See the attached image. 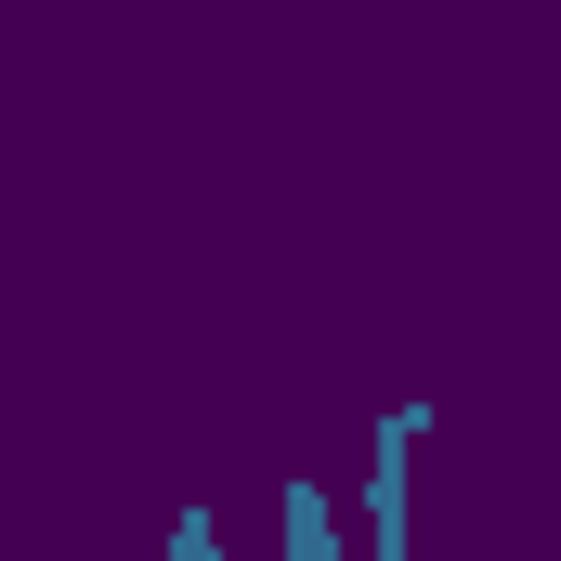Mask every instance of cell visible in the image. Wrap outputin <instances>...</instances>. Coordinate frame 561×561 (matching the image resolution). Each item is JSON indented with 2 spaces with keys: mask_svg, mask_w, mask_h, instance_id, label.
I'll use <instances>...</instances> for the list:
<instances>
[{
  "mask_svg": "<svg viewBox=\"0 0 561 561\" xmlns=\"http://www.w3.org/2000/svg\"><path fill=\"white\" fill-rule=\"evenodd\" d=\"M157 549H170V561H222V523H209V510H170V536H157Z\"/></svg>",
  "mask_w": 561,
  "mask_h": 561,
  "instance_id": "3",
  "label": "cell"
},
{
  "mask_svg": "<svg viewBox=\"0 0 561 561\" xmlns=\"http://www.w3.org/2000/svg\"><path fill=\"white\" fill-rule=\"evenodd\" d=\"M419 444H431V405L405 392V405H379V431H366V561H405L419 549Z\"/></svg>",
  "mask_w": 561,
  "mask_h": 561,
  "instance_id": "1",
  "label": "cell"
},
{
  "mask_svg": "<svg viewBox=\"0 0 561 561\" xmlns=\"http://www.w3.org/2000/svg\"><path fill=\"white\" fill-rule=\"evenodd\" d=\"M275 536H287V561H353V536H340V510H327L313 470H287V483H275Z\"/></svg>",
  "mask_w": 561,
  "mask_h": 561,
  "instance_id": "2",
  "label": "cell"
}]
</instances>
